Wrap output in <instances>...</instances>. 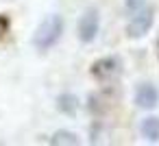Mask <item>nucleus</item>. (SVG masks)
Returning <instances> with one entry per match:
<instances>
[{
  "label": "nucleus",
  "instance_id": "nucleus-1",
  "mask_svg": "<svg viewBox=\"0 0 159 146\" xmlns=\"http://www.w3.org/2000/svg\"><path fill=\"white\" fill-rule=\"evenodd\" d=\"M61 33H63V18L57 13L46 16L33 33V46L37 50H48L50 46H55L59 42Z\"/></svg>",
  "mask_w": 159,
  "mask_h": 146
},
{
  "label": "nucleus",
  "instance_id": "nucleus-2",
  "mask_svg": "<svg viewBox=\"0 0 159 146\" xmlns=\"http://www.w3.org/2000/svg\"><path fill=\"white\" fill-rule=\"evenodd\" d=\"M152 22H155V11H152V7L144 5L142 9L131 13V20L126 24V35L131 39H139V37H144L150 31Z\"/></svg>",
  "mask_w": 159,
  "mask_h": 146
},
{
  "label": "nucleus",
  "instance_id": "nucleus-3",
  "mask_svg": "<svg viewBox=\"0 0 159 146\" xmlns=\"http://www.w3.org/2000/svg\"><path fill=\"white\" fill-rule=\"evenodd\" d=\"M98 29H100V16H98V9L92 7V9L83 11V16H81V20H79V26H76L79 39H81L83 44L94 42V37L98 35Z\"/></svg>",
  "mask_w": 159,
  "mask_h": 146
},
{
  "label": "nucleus",
  "instance_id": "nucleus-4",
  "mask_svg": "<svg viewBox=\"0 0 159 146\" xmlns=\"http://www.w3.org/2000/svg\"><path fill=\"white\" fill-rule=\"evenodd\" d=\"M120 72H122V61L118 57H102V59L94 61V66H92V74L100 83H107V81L118 79Z\"/></svg>",
  "mask_w": 159,
  "mask_h": 146
},
{
  "label": "nucleus",
  "instance_id": "nucleus-5",
  "mask_svg": "<svg viewBox=\"0 0 159 146\" xmlns=\"http://www.w3.org/2000/svg\"><path fill=\"white\" fill-rule=\"evenodd\" d=\"M159 103V89L152 83H142L135 89V105L139 109H152Z\"/></svg>",
  "mask_w": 159,
  "mask_h": 146
},
{
  "label": "nucleus",
  "instance_id": "nucleus-6",
  "mask_svg": "<svg viewBox=\"0 0 159 146\" xmlns=\"http://www.w3.org/2000/svg\"><path fill=\"white\" fill-rule=\"evenodd\" d=\"M139 131L148 142H157L159 139V118H155V116L144 118L142 124H139Z\"/></svg>",
  "mask_w": 159,
  "mask_h": 146
},
{
  "label": "nucleus",
  "instance_id": "nucleus-7",
  "mask_svg": "<svg viewBox=\"0 0 159 146\" xmlns=\"http://www.w3.org/2000/svg\"><path fill=\"white\" fill-rule=\"evenodd\" d=\"M57 107H59V109H61L66 116H74V113H76V109H79V100H76V96L63 94V96H59Z\"/></svg>",
  "mask_w": 159,
  "mask_h": 146
},
{
  "label": "nucleus",
  "instance_id": "nucleus-8",
  "mask_svg": "<svg viewBox=\"0 0 159 146\" xmlns=\"http://www.w3.org/2000/svg\"><path fill=\"white\" fill-rule=\"evenodd\" d=\"M50 144H79V137L72 131H57L50 137Z\"/></svg>",
  "mask_w": 159,
  "mask_h": 146
},
{
  "label": "nucleus",
  "instance_id": "nucleus-9",
  "mask_svg": "<svg viewBox=\"0 0 159 146\" xmlns=\"http://www.w3.org/2000/svg\"><path fill=\"white\" fill-rule=\"evenodd\" d=\"M144 5H146V0H126V5H124V7H126V11H129V13H133V11L142 9Z\"/></svg>",
  "mask_w": 159,
  "mask_h": 146
},
{
  "label": "nucleus",
  "instance_id": "nucleus-10",
  "mask_svg": "<svg viewBox=\"0 0 159 146\" xmlns=\"http://www.w3.org/2000/svg\"><path fill=\"white\" fill-rule=\"evenodd\" d=\"M155 46H157V57H159V35H157V44Z\"/></svg>",
  "mask_w": 159,
  "mask_h": 146
}]
</instances>
